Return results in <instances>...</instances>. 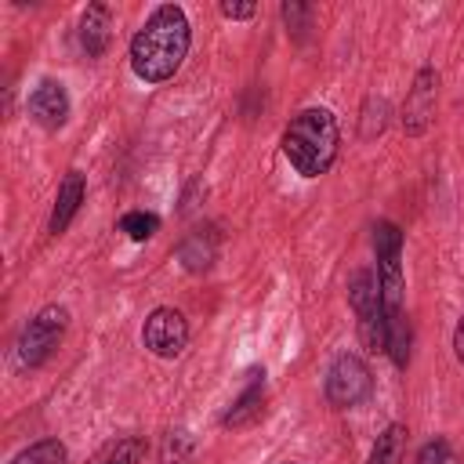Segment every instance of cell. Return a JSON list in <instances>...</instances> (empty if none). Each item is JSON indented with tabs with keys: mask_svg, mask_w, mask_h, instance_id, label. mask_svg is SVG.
Segmentation results:
<instances>
[{
	"mask_svg": "<svg viewBox=\"0 0 464 464\" xmlns=\"http://www.w3.org/2000/svg\"><path fill=\"white\" fill-rule=\"evenodd\" d=\"M188 18L178 4H160L130 40V69L145 83L170 80L188 54Z\"/></svg>",
	"mask_w": 464,
	"mask_h": 464,
	"instance_id": "6da1fadb",
	"label": "cell"
},
{
	"mask_svg": "<svg viewBox=\"0 0 464 464\" xmlns=\"http://www.w3.org/2000/svg\"><path fill=\"white\" fill-rule=\"evenodd\" d=\"M337 145H341V130L330 109H301L286 134H283V152L290 160V167L304 178H319L330 170V163L337 160Z\"/></svg>",
	"mask_w": 464,
	"mask_h": 464,
	"instance_id": "7a4b0ae2",
	"label": "cell"
},
{
	"mask_svg": "<svg viewBox=\"0 0 464 464\" xmlns=\"http://www.w3.org/2000/svg\"><path fill=\"white\" fill-rule=\"evenodd\" d=\"M348 301L359 315V337L370 352H384V301H381V279L370 268H359L348 279Z\"/></svg>",
	"mask_w": 464,
	"mask_h": 464,
	"instance_id": "3957f363",
	"label": "cell"
},
{
	"mask_svg": "<svg viewBox=\"0 0 464 464\" xmlns=\"http://www.w3.org/2000/svg\"><path fill=\"white\" fill-rule=\"evenodd\" d=\"M65 326H69V312H65L62 304L40 308V312L25 323V330H22V337H18V362H22V366H40V362H47L51 352L62 344Z\"/></svg>",
	"mask_w": 464,
	"mask_h": 464,
	"instance_id": "277c9868",
	"label": "cell"
},
{
	"mask_svg": "<svg viewBox=\"0 0 464 464\" xmlns=\"http://www.w3.org/2000/svg\"><path fill=\"white\" fill-rule=\"evenodd\" d=\"M373 392V373L370 366L352 355V352H341L330 370H326V399L337 406V410H348V406H359L366 395Z\"/></svg>",
	"mask_w": 464,
	"mask_h": 464,
	"instance_id": "5b68a950",
	"label": "cell"
},
{
	"mask_svg": "<svg viewBox=\"0 0 464 464\" xmlns=\"http://www.w3.org/2000/svg\"><path fill=\"white\" fill-rule=\"evenodd\" d=\"M141 341H145V348L152 355L174 359L188 344V323H185V315L178 308H152L145 326H141Z\"/></svg>",
	"mask_w": 464,
	"mask_h": 464,
	"instance_id": "8992f818",
	"label": "cell"
},
{
	"mask_svg": "<svg viewBox=\"0 0 464 464\" xmlns=\"http://www.w3.org/2000/svg\"><path fill=\"white\" fill-rule=\"evenodd\" d=\"M29 116L44 127V130H58L69 120V94L58 80H40L29 94Z\"/></svg>",
	"mask_w": 464,
	"mask_h": 464,
	"instance_id": "52a82bcc",
	"label": "cell"
},
{
	"mask_svg": "<svg viewBox=\"0 0 464 464\" xmlns=\"http://www.w3.org/2000/svg\"><path fill=\"white\" fill-rule=\"evenodd\" d=\"M112 29V11L105 4H87L83 18H80V47L87 51V58H102L109 47V33Z\"/></svg>",
	"mask_w": 464,
	"mask_h": 464,
	"instance_id": "ba28073f",
	"label": "cell"
},
{
	"mask_svg": "<svg viewBox=\"0 0 464 464\" xmlns=\"http://www.w3.org/2000/svg\"><path fill=\"white\" fill-rule=\"evenodd\" d=\"M83 192H87V185H83V174H80V170H69V174L62 178V185H58V196H54V210H51V225H47L54 236L69 228V221L76 218V210H80V203H83Z\"/></svg>",
	"mask_w": 464,
	"mask_h": 464,
	"instance_id": "9c48e42d",
	"label": "cell"
},
{
	"mask_svg": "<svg viewBox=\"0 0 464 464\" xmlns=\"http://www.w3.org/2000/svg\"><path fill=\"white\" fill-rule=\"evenodd\" d=\"M431 112H435V72L424 69V72L417 76L413 91H410V102H406V127H410L413 134H420L424 123L431 120Z\"/></svg>",
	"mask_w": 464,
	"mask_h": 464,
	"instance_id": "30bf717a",
	"label": "cell"
},
{
	"mask_svg": "<svg viewBox=\"0 0 464 464\" xmlns=\"http://www.w3.org/2000/svg\"><path fill=\"white\" fill-rule=\"evenodd\" d=\"M402 453H406V428L388 424L370 450V464H402Z\"/></svg>",
	"mask_w": 464,
	"mask_h": 464,
	"instance_id": "8fae6325",
	"label": "cell"
},
{
	"mask_svg": "<svg viewBox=\"0 0 464 464\" xmlns=\"http://www.w3.org/2000/svg\"><path fill=\"white\" fill-rule=\"evenodd\" d=\"M261 399H265V381L254 373V381L246 384V392H243V395L232 402V410L225 413V424H228V428H236V424H246L250 417H257Z\"/></svg>",
	"mask_w": 464,
	"mask_h": 464,
	"instance_id": "7c38bea8",
	"label": "cell"
},
{
	"mask_svg": "<svg viewBox=\"0 0 464 464\" xmlns=\"http://www.w3.org/2000/svg\"><path fill=\"white\" fill-rule=\"evenodd\" d=\"M11 464H65V446L58 439H40L25 446Z\"/></svg>",
	"mask_w": 464,
	"mask_h": 464,
	"instance_id": "4fadbf2b",
	"label": "cell"
},
{
	"mask_svg": "<svg viewBox=\"0 0 464 464\" xmlns=\"http://www.w3.org/2000/svg\"><path fill=\"white\" fill-rule=\"evenodd\" d=\"M120 232H127L130 239H152L156 232H160V218L156 214H145V210H130V214H123L120 218Z\"/></svg>",
	"mask_w": 464,
	"mask_h": 464,
	"instance_id": "5bb4252c",
	"label": "cell"
},
{
	"mask_svg": "<svg viewBox=\"0 0 464 464\" xmlns=\"http://www.w3.org/2000/svg\"><path fill=\"white\" fill-rule=\"evenodd\" d=\"M141 457H145V442L138 435H130V439H120L98 464H138Z\"/></svg>",
	"mask_w": 464,
	"mask_h": 464,
	"instance_id": "9a60e30c",
	"label": "cell"
},
{
	"mask_svg": "<svg viewBox=\"0 0 464 464\" xmlns=\"http://www.w3.org/2000/svg\"><path fill=\"white\" fill-rule=\"evenodd\" d=\"M417 464H453L450 442H446V439H431V442H424L420 453H417Z\"/></svg>",
	"mask_w": 464,
	"mask_h": 464,
	"instance_id": "2e32d148",
	"label": "cell"
},
{
	"mask_svg": "<svg viewBox=\"0 0 464 464\" xmlns=\"http://www.w3.org/2000/svg\"><path fill=\"white\" fill-rule=\"evenodd\" d=\"M254 11H257L254 4H232V0L221 4V14H225V18H250Z\"/></svg>",
	"mask_w": 464,
	"mask_h": 464,
	"instance_id": "e0dca14e",
	"label": "cell"
},
{
	"mask_svg": "<svg viewBox=\"0 0 464 464\" xmlns=\"http://www.w3.org/2000/svg\"><path fill=\"white\" fill-rule=\"evenodd\" d=\"M453 355L464 362V315H460V323H457V330H453Z\"/></svg>",
	"mask_w": 464,
	"mask_h": 464,
	"instance_id": "ac0fdd59",
	"label": "cell"
}]
</instances>
